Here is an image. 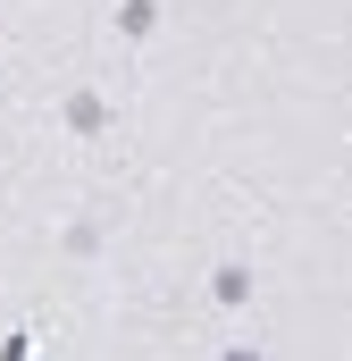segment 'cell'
<instances>
[{
	"instance_id": "1",
	"label": "cell",
	"mask_w": 352,
	"mask_h": 361,
	"mask_svg": "<svg viewBox=\"0 0 352 361\" xmlns=\"http://www.w3.org/2000/svg\"><path fill=\"white\" fill-rule=\"evenodd\" d=\"M201 294H210V311H227V319H244V311L260 302V269H252L244 252H218V261L201 269Z\"/></svg>"
},
{
	"instance_id": "2",
	"label": "cell",
	"mask_w": 352,
	"mask_h": 361,
	"mask_svg": "<svg viewBox=\"0 0 352 361\" xmlns=\"http://www.w3.org/2000/svg\"><path fill=\"white\" fill-rule=\"evenodd\" d=\"M59 126H68V143H109L118 101H109L101 85H68V92H59Z\"/></svg>"
},
{
	"instance_id": "3",
	"label": "cell",
	"mask_w": 352,
	"mask_h": 361,
	"mask_svg": "<svg viewBox=\"0 0 352 361\" xmlns=\"http://www.w3.org/2000/svg\"><path fill=\"white\" fill-rule=\"evenodd\" d=\"M109 34H118L126 51H151V42L168 34V0H109Z\"/></svg>"
},
{
	"instance_id": "4",
	"label": "cell",
	"mask_w": 352,
	"mask_h": 361,
	"mask_svg": "<svg viewBox=\"0 0 352 361\" xmlns=\"http://www.w3.org/2000/svg\"><path fill=\"white\" fill-rule=\"evenodd\" d=\"M109 252V210H76L59 227V261H101Z\"/></svg>"
},
{
	"instance_id": "5",
	"label": "cell",
	"mask_w": 352,
	"mask_h": 361,
	"mask_svg": "<svg viewBox=\"0 0 352 361\" xmlns=\"http://www.w3.org/2000/svg\"><path fill=\"white\" fill-rule=\"evenodd\" d=\"M210 361H268V345H252V336H227V345H210Z\"/></svg>"
},
{
	"instance_id": "6",
	"label": "cell",
	"mask_w": 352,
	"mask_h": 361,
	"mask_svg": "<svg viewBox=\"0 0 352 361\" xmlns=\"http://www.w3.org/2000/svg\"><path fill=\"white\" fill-rule=\"evenodd\" d=\"M34 345H42L34 328H8V336H0V361H34Z\"/></svg>"
}]
</instances>
